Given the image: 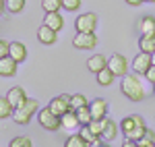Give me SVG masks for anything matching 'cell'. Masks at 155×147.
I'll return each mask as SVG.
<instances>
[{
    "label": "cell",
    "mask_w": 155,
    "mask_h": 147,
    "mask_svg": "<svg viewBox=\"0 0 155 147\" xmlns=\"http://www.w3.org/2000/svg\"><path fill=\"white\" fill-rule=\"evenodd\" d=\"M41 6L46 12H54L62 8V0H41Z\"/></svg>",
    "instance_id": "d4e9b609"
},
{
    "label": "cell",
    "mask_w": 155,
    "mask_h": 147,
    "mask_svg": "<svg viewBox=\"0 0 155 147\" xmlns=\"http://www.w3.org/2000/svg\"><path fill=\"white\" fill-rule=\"evenodd\" d=\"M137 145H141V147H155V131L147 129V131H145V135L137 141Z\"/></svg>",
    "instance_id": "603a6c76"
},
{
    "label": "cell",
    "mask_w": 155,
    "mask_h": 147,
    "mask_svg": "<svg viewBox=\"0 0 155 147\" xmlns=\"http://www.w3.org/2000/svg\"><path fill=\"white\" fill-rule=\"evenodd\" d=\"M31 145H33V141L29 137H17L11 141V147H31Z\"/></svg>",
    "instance_id": "f1b7e54d"
},
{
    "label": "cell",
    "mask_w": 155,
    "mask_h": 147,
    "mask_svg": "<svg viewBox=\"0 0 155 147\" xmlns=\"http://www.w3.org/2000/svg\"><path fill=\"white\" fill-rule=\"evenodd\" d=\"M153 64H155L153 54H149V52H141V54H137L134 60H132V71H134L137 75H145Z\"/></svg>",
    "instance_id": "8992f818"
},
{
    "label": "cell",
    "mask_w": 155,
    "mask_h": 147,
    "mask_svg": "<svg viewBox=\"0 0 155 147\" xmlns=\"http://www.w3.org/2000/svg\"><path fill=\"white\" fill-rule=\"evenodd\" d=\"M149 2H155V0H149Z\"/></svg>",
    "instance_id": "8d00e7d4"
},
{
    "label": "cell",
    "mask_w": 155,
    "mask_h": 147,
    "mask_svg": "<svg viewBox=\"0 0 155 147\" xmlns=\"http://www.w3.org/2000/svg\"><path fill=\"white\" fill-rule=\"evenodd\" d=\"M74 29L81 33H93L97 29V15L95 12H83L77 17L74 21Z\"/></svg>",
    "instance_id": "5b68a950"
},
{
    "label": "cell",
    "mask_w": 155,
    "mask_h": 147,
    "mask_svg": "<svg viewBox=\"0 0 155 147\" xmlns=\"http://www.w3.org/2000/svg\"><path fill=\"white\" fill-rule=\"evenodd\" d=\"M12 112H15V106H12L11 102L6 99V95H4V98H0V120H4V118H11Z\"/></svg>",
    "instance_id": "7402d4cb"
},
{
    "label": "cell",
    "mask_w": 155,
    "mask_h": 147,
    "mask_svg": "<svg viewBox=\"0 0 155 147\" xmlns=\"http://www.w3.org/2000/svg\"><path fill=\"white\" fill-rule=\"evenodd\" d=\"M64 145H66V147H85V145H87V141H85V139H83V135L79 133V135H72V137H68Z\"/></svg>",
    "instance_id": "484cf974"
},
{
    "label": "cell",
    "mask_w": 155,
    "mask_h": 147,
    "mask_svg": "<svg viewBox=\"0 0 155 147\" xmlns=\"http://www.w3.org/2000/svg\"><path fill=\"white\" fill-rule=\"evenodd\" d=\"M118 131H120V124H116L112 118L106 116V126H104V133H101V139L104 141H114L118 137Z\"/></svg>",
    "instance_id": "e0dca14e"
},
{
    "label": "cell",
    "mask_w": 155,
    "mask_h": 147,
    "mask_svg": "<svg viewBox=\"0 0 155 147\" xmlns=\"http://www.w3.org/2000/svg\"><path fill=\"white\" fill-rule=\"evenodd\" d=\"M6 99L11 102L15 108H19L25 99H27V93H25L23 87H12V89H8V93H6Z\"/></svg>",
    "instance_id": "2e32d148"
},
{
    "label": "cell",
    "mask_w": 155,
    "mask_h": 147,
    "mask_svg": "<svg viewBox=\"0 0 155 147\" xmlns=\"http://www.w3.org/2000/svg\"><path fill=\"white\" fill-rule=\"evenodd\" d=\"M107 66L114 71L116 77H124V75L128 73V58L124 54H112L107 58Z\"/></svg>",
    "instance_id": "ba28073f"
},
{
    "label": "cell",
    "mask_w": 155,
    "mask_h": 147,
    "mask_svg": "<svg viewBox=\"0 0 155 147\" xmlns=\"http://www.w3.org/2000/svg\"><path fill=\"white\" fill-rule=\"evenodd\" d=\"M132 145H137V141H134V139H128V137H126V139L122 141V147H132Z\"/></svg>",
    "instance_id": "d6a6232c"
},
{
    "label": "cell",
    "mask_w": 155,
    "mask_h": 147,
    "mask_svg": "<svg viewBox=\"0 0 155 147\" xmlns=\"http://www.w3.org/2000/svg\"><path fill=\"white\" fill-rule=\"evenodd\" d=\"M17 66H19V62L12 56L0 58V77H15L17 75Z\"/></svg>",
    "instance_id": "8fae6325"
},
{
    "label": "cell",
    "mask_w": 155,
    "mask_h": 147,
    "mask_svg": "<svg viewBox=\"0 0 155 147\" xmlns=\"http://www.w3.org/2000/svg\"><path fill=\"white\" fill-rule=\"evenodd\" d=\"M62 129H66V131H74L77 126H81V122H79V116H77V110H68V112H64L62 116Z\"/></svg>",
    "instance_id": "5bb4252c"
},
{
    "label": "cell",
    "mask_w": 155,
    "mask_h": 147,
    "mask_svg": "<svg viewBox=\"0 0 155 147\" xmlns=\"http://www.w3.org/2000/svg\"><path fill=\"white\" fill-rule=\"evenodd\" d=\"M25 8V0H6V11H11V12H21Z\"/></svg>",
    "instance_id": "4316f807"
},
{
    "label": "cell",
    "mask_w": 155,
    "mask_h": 147,
    "mask_svg": "<svg viewBox=\"0 0 155 147\" xmlns=\"http://www.w3.org/2000/svg\"><path fill=\"white\" fill-rule=\"evenodd\" d=\"M89 102H87V98H85L83 93H74V95H71V106L72 110H77V108H81V106H87Z\"/></svg>",
    "instance_id": "83f0119b"
},
{
    "label": "cell",
    "mask_w": 155,
    "mask_h": 147,
    "mask_svg": "<svg viewBox=\"0 0 155 147\" xmlns=\"http://www.w3.org/2000/svg\"><path fill=\"white\" fill-rule=\"evenodd\" d=\"M120 131H122V135H124V137L139 141V139L145 135V131H147V124H145V120H143L141 114H130V116L122 118V122H120Z\"/></svg>",
    "instance_id": "6da1fadb"
},
{
    "label": "cell",
    "mask_w": 155,
    "mask_h": 147,
    "mask_svg": "<svg viewBox=\"0 0 155 147\" xmlns=\"http://www.w3.org/2000/svg\"><path fill=\"white\" fill-rule=\"evenodd\" d=\"M44 23L52 27L54 31H60V29H64V17L60 15V11H54V12H46V17H44Z\"/></svg>",
    "instance_id": "4fadbf2b"
},
{
    "label": "cell",
    "mask_w": 155,
    "mask_h": 147,
    "mask_svg": "<svg viewBox=\"0 0 155 147\" xmlns=\"http://www.w3.org/2000/svg\"><path fill=\"white\" fill-rule=\"evenodd\" d=\"M126 4H130V6H139V4H143L141 0H124Z\"/></svg>",
    "instance_id": "836d02e7"
},
{
    "label": "cell",
    "mask_w": 155,
    "mask_h": 147,
    "mask_svg": "<svg viewBox=\"0 0 155 147\" xmlns=\"http://www.w3.org/2000/svg\"><path fill=\"white\" fill-rule=\"evenodd\" d=\"M77 116H79L81 126L91 122V120H93V116H91V110H89V104H87V106H81V108H77Z\"/></svg>",
    "instance_id": "cb8c5ba5"
},
{
    "label": "cell",
    "mask_w": 155,
    "mask_h": 147,
    "mask_svg": "<svg viewBox=\"0 0 155 147\" xmlns=\"http://www.w3.org/2000/svg\"><path fill=\"white\" fill-rule=\"evenodd\" d=\"M8 56H12V58L19 62V64H21V62H25V60H27V48H25V44H21V42H11Z\"/></svg>",
    "instance_id": "9a60e30c"
},
{
    "label": "cell",
    "mask_w": 155,
    "mask_h": 147,
    "mask_svg": "<svg viewBox=\"0 0 155 147\" xmlns=\"http://www.w3.org/2000/svg\"><path fill=\"white\" fill-rule=\"evenodd\" d=\"M6 11V0H0V15Z\"/></svg>",
    "instance_id": "e575fe53"
},
{
    "label": "cell",
    "mask_w": 155,
    "mask_h": 147,
    "mask_svg": "<svg viewBox=\"0 0 155 147\" xmlns=\"http://www.w3.org/2000/svg\"><path fill=\"white\" fill-rule=\"evenodd\" d=\"M95 79H97V83H99L101 87H110L112 83H114L116 75H114V71H112L110 66H106V68H101L99 73H95Z\"/></svg>",
    "instance_id": "d6986e66"
},
{
    "label": "cell",
    "mask_w": 155,
    "mask_h": 147,
    "mask_svg": "<svg viewBox=\"0 0 155 147\" xmlns=\"http://www.w3.org/2000/svg\"><path fill=\"white\" fill-rule=\"evenodd\" d=\"M37 39L41 42V44H46V46H52V44H56V39H58V31H54L52 27L44 23L39 29H37Z\"/></svg>",
    "instance_id": "30bf717a"
},
{
    "label": "cell",
    "mask_w": 155,
    "mask_h": 147,
    "mask_svg": "<svg viewBox=\"0 0 155 147\" xmlns=\"http://www.w3.org/2000/svg\"><path fill=\"white\" fill-rule=\"evenodd\" d=\"M153 93H155V87H153Z\"/></svg>",
    "instance_id": "74e56055"
},
{
    "label": "cell",
    "mask_w": 155,
    "mask_h": 147,
    "mask_svg": "<svg viewBox=\"0 0 155 147\" xmlns=\"http://www.w3.org/2000/svg\"><path fill=\"white\" fill-rule=\"evenodd\" d=\"M8 50H11V44H8L6 39H0V58L8 56Z\"/></svg>",
    "instance_id": "4dcf8cb0"
},
{
    "label": "cell",
    "mask_w": 155,
    "mask_h": 147,
    "mask_svg": "<svg viewBox=\"0 0 155 147\" xmlns=\"http://www.w3.org/2000/svg\"><path fill=\"white\" fill-rule=\"evenodd\" d=\"M139 48H141V52L155 54V35H141V39H139Z\"/></svg>",
    "instance_id": "44dd1931"
},
{
    "label": "cell",
    "mask_w": 155,
    "mask_h": 147,
    "mask_svg": "<svg viewBox=\"0 0 155 147\" xmlns=\"http://www.w3.org/2000/svg\"><path fill=\"white\" fill-rule=\"evenodd\" d=\"M145 79H147L149 83H153V85H155V64L147 71V73H145Z\"/></svg>",
    "instance_id": "1f68e13d"
},
{
    "label": "cell",
    "mask_w": 155,
    "mask_h": 147,
    "mask_svg": "<svg viewBox=\"0 0 155 147\" xmlns=\"http://www.w3.org/2000/svg\"><path fill=\"white\" fill-rule=\"evenodd\" d=\"M97 35L95 31L93 33H81V31H77V35L72 37V46L79 50H93L97 46Z\"/></svg>",
    "instance_id": "52a82bcc"
},
{
    "label": "cell",
    "mask_w": 155,
    "mask_h": 147,
    "mask_svg": "<svg viewBox=\"0 0 155 147\" xmlns=\"http://www.w3.org/2000/svg\"><path fill=\"white\" fill-rule=\"evenodd\" d=\"M106 66H107V58L104 54H95V56L87 58V68H89L91 73H99V71L106 68Z\"/></svg>",
    "instance_id": "ac0fdd59"
},
{
    "label": "cell",
    "mask_w": 155,
    "mask_h": 147,
    "mask_svg": "<svg viewBox=\"0 0 155 147\" xmlns=\"http://www.w3.org/2000/svg\"><path fill=\"white\" fill-rule=\"evenodd\" d=\"M89 110L93 118H106L107 116V102L104 98H95L93 102H89Z\"/></svg>",
    "instance_id": "7c38bea8"
},
{
    "label": "cell",
    "mask_w": 155,
    "mask_h": 147,
    "mask_svg": "<svg viewBox=\"0 0 155 147\" xmlns=\"http://www.w3.org/2000/svg\"><path fill=\"white\" fill-rule=\"evenodd\" d=\"M141 2H149V0H141Z\"/></svg>",
    "instance_id": "d590c367"
},
{
    "label": "cell",
    "mask_w": 155,
    "mask_h": 147,
    "mask_svg": "<svg viewBox=\"0 0 155 147\" xmlns=\"http://www.w3.org/2000/svg\"><path fill=\"white\" fill-rule=\"evenodd\" d=\"M37 110H39V102L27 98L19 108H15V112H12V120H15L17 124H29V120L37 114Z\"/></svg>",
    "instance_id": "3957f363"
},
{
    "label": "cell",
    "mask_w": 155,
    "mask_h": 147,
    "mask_svg": "<svg viewBox=\"0 0 155 147\" xmlns=\"http://www.w3.org/2000/svg\"><path fill=\"white\" fill-rule=\"evenodd\" d=\"M120 89H122V93L130 99V102H134V104L145 99V87H143V83L139 81L137 75H128V73L124 75L122 81H120Z\"/></svg>",
    "instance_id": "7a4b0ae2"
},
{
    "label": "cell",
    "mask_w": 155,
    "mask_h": 147,
    "mask_svg": "<svg viewBox=\"0 0 155 147\" xmlns=\"http://www.w3.org/2000/svg\"><path fill=\"white\" fill-rule=\"evenodd\" d=\"M48 106H50V110L54 112V114L62 116L64 112H68V110L72 108V106H71V95H66V93H62V95H56V98L52 99Z\"/></svg>",
    "instance_id": "9c48e42d"
},
{
    "label": "cell",
    "mask_w": 155,
    "mask_h": 147,
    "mask_svg": "<svg viewBox=\"0 0 155 147\" xmlns=\"http://www.w3.org/2000/svg\"><path fill=\"white\" fill-rule=\"evenodd\" d=\"M79 6H81V0H62V8H66V11H79Z\"/></svg>",
    "instance_id": "f546056e"
},
{
    "label": "cell",
    "mask_w": 155,
    "mask_h": 147,
    "mask_svg": "<svg viewBox=\"0 0 155 147\" xmlns=\"http://www.w3.org/2000/svg\"><path fill=\"white\" fill-rule=\"evenodd\" d=\"M37 122H39L41 129H46V131H50V133H56V131L62 129V118L50 110V106L37 110Z\"/></svg>",
    "instance_id": "277c9868"
},
{
    "label": "cell",
    "mask_w": 155,
    "mask_h": 147,
    "mask_svg": "<svg viewBox=\"0 0 155 147\" xmlns=\"http://www.w3.org/2000/svg\"><path fill=\"white\" fill-rule=\"evenodd\" d=\"M139 29H141V35H155V17L151 15L143 17L139 23Z\"/></svg>",
    "instance_id": "ffe728a7"
}]
</instances>
